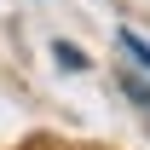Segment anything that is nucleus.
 <instances>
[{"instance_id":"obj_1","label":"nucleus","mask_w":150,"mask_h":150,"mask_svg":"<svg viewBox=\"0 0 150 150\" xmlns=\"http://www.w3.org/2000/svg\"><path fill=\"white\" fill-rule=\"evenodd\" d=\"M115 40H121V46H127V52H133V58H139V64H144V69H150V40H139V35H133V29H121V35H115Z\"/></svg>"},{"instance_id":"obj_2","label":"nucleus","mask_w":150,"mask_h":150,"mask_svg":"<svg viewBox=\"0 0 150 150\" xmlns=\"http://www.w3.org/2000/svg\"><path fill=\"white\" fill-rule=\"evenodd\" d=\"M52 58L64 64V69H87V52H75V46H64V40L52 46Z\"/></svg>"},{"instance_id":"obj_3","label":"nucleus","mask_w":150,"mask_h":150,"mask_svg":"<svg viewBox=\"0 0 150 150\" xmlns=\"http://www.w3.org/2000/svg\"><path fill=\"white\" fill-rule=\"evenodd\" d=\"M121 87H127V98H139V104H150V87H144V81H133V75H127Z\"/></svg>"}]
</instances>
